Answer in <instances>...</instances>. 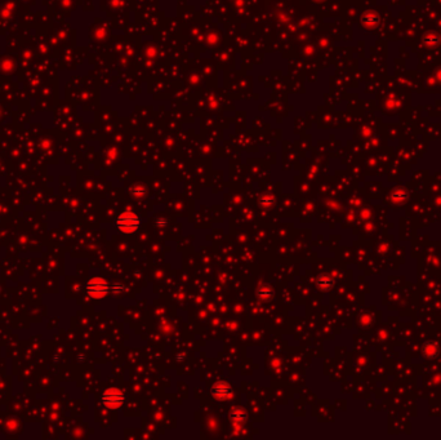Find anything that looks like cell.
Returning <instances> with one entry per match:
<instances>
[{"mask_svg":"<svg viewBox=\"0 0 441 440\" xmlns=\"http://www.w3.org/2000/svg\"><path fill=\"white\" fill-rule=\"evenodd\" d=\"M422 350H423L424 356L428 359L436 358V356L440 354V349H439L438 345L435 344V342H431V341L430 342H426V344L423 345V349H422Z\"/></svg>","mask_w":441,"mask_h":440,"instance_id":"5b68a950","label":"cell"},{"mask_svg":"<svg viewBox=\"0 0 441 440\" xmlns=\"http://www.w3.org/2000/svg\"><path fill=\"white\" fill-rule=\"evenodd\" d=\"M139 222H141V220H139V217L135 215L134 212L125 211L116 219L115 225H116L118 230L121 231V233L133 234L138 230Z\"/></svg>","mask_w":441,"mask_h":440,"instance_id":"6da1fadb","label":"cell"},{"mask_svg":"<svg viewBox=\"0 0 441 440\" xmlns=\"http://www.w3.org/2000/svg\"><path fill=\"white\" fill-rule=\"evenodd\" d=\"M86 290L92 298H102L109 293L110 286H109L106 280L102 279V278H92L87 283Z\"/></svg>","mask_w":441,"mask_h":440,"instance_id":"3957f363","label":"cell"},{"mask_svg":"<svg viewBox=\"0 0 441 440\" xmlns=\"http://www.w3.org/2000/svg\"><path fill=\"white\" fill-rule=\"evenodd\" d=\"M317 286L323 290H328L331 289L333 284H334V280L331 279L329 275H320L317 278Z\"/></svg>","mask_w":441,"mask_h":440,"instance_id":"8992f818","label":"cell"},{"mask_svg":"<svg viewBox=\"0 0 441 440\" xmlns=\"http://www.w3.org/2000/svg\"><path fill=\"white\" fill-rule=\"evenodd\" d=\"M212 395L217 400H227L228 397L232 395L231 387H230V385L227 382H223V381L214 383L213 387H212Z\"/></svg>","mask_w":441,"mask_h":440,"instance_id":"277c9868","label":"cell"},{"mask_svg":"<svg viewBox=\"0 0 441 440\" xmlns=\"http://www.w3.org/2000/svg\"><path fill=\"white\" fill-rule=\"evenodd\" d=\"M258 296H260L261 298H264V300H267V298H271L272 296H274V292L271 290L270 286H261L260 290H258Z\"/></svg>","mask_w":441,"mask_h":440,"instance_id":"ba28073f","label":"cell"},{"mask_svg":"<svg viewBox=\"0 0 441 440\" xmlns=\"http://www.w3.org/2000/svg\"><path fill=\"white\" fill-rule=\"evenodd\" d=\"M231 419L234 423H244L246 421V412L243 408H235L231 412Z\"/></svg>","mask_w":441,"mask_h":440,"instance_id":"52a82bcc","label":"cell"},{"mask_svg":"<svg viewBox=\"0 0 441 440\" xmlns=\"http://www.w3.org/2000/svg\"><path fill=\"white\" fill-rule=\"evenodd\" d=\"M102 401L107 408L119 409L124 403V394L118 387H110L103 391Z\"/></svg>","mask_w":441,"mask_h":440,"instance_id":"7a4b0ae2","label":"cell"}]
</instances>
